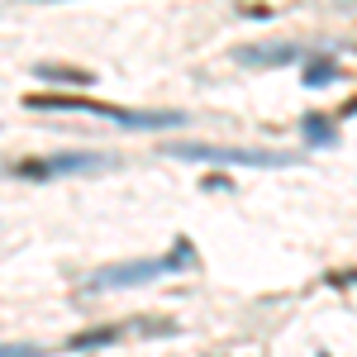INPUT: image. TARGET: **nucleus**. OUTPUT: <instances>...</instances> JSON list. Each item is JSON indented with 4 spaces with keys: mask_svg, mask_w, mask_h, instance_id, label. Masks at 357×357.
I'll return each instance as SVG.
<instances>
[{
    "mask_svg": "<svg viewBox=\"0 0 357 357\" xmlns=\"http://www.w3.org/2000/svg\"><path fill=\"white\" fill-rule=\"evenodd\" d=\"M167 158H186V162H220V167H296L301 153H267V148H220V143H176L167 148Z\"/></svg>",
    "mask_w": 357,
    "mask_h": 357,
    "instance_id": "7ed1b4c3",
    "label": "nucleus"
},
{
    "mask_svg": "<svg viewBox=\"0 0 357 357\" xmlns=\"http://www.w3.org/2000/svg\"><path fill=\"white\" fill-rule=\"evenodd\" d=\"M105 167H114V158L105 153H62L48 162H24L20 176H67V172H105Z\"/></svg>",
    "mask_w": 357,
    "mask_h": 357,
    "instance_id": "20e7f679",
    "label": "nucleus"
},
{
    "mask_svg": "<svg viewBox=\"0 0 357 357\" xmlns=\"http://www.w3.org/2000/svg\"><path fill=\"white\" fill-rule=\"evenodd\" d=\"M33 77H38V82H62V86H86L91 82V72H82V67H57V62H38Z\"/></svg>",
    "mask_w": 357,
    "mask_h": 357,
    "instance_id": "0eeeda50",
    "label": "nucleus"
},
{
    "mask_svg": "<svg viewBox=\"0 0 357 357\" xmlns=\"http://www.w3.org/2000/svg\"><path fill=\"white\" fill-rule=\"evenodd\" d=\"M319 357H329V353H319Z\"/></svg>",
    "mask_w": 357,
    "mask_h": 357,
    "instance_id": "f8f14e48",
    "label": "nucleus"
},
{
    "mask_svg": "<svg viewBox=\"0 0 357 357\" xmlns=\"http://www.w3.org/2000/svg\"><path fill=\"white\" fill-rule=\"evenodd\" d=\"M29 110H86L105 114L124 129H181L186 114L181 110H124V105H105V100H77V96H29Z\"/></svg>",
    "mask_w": 357,
    "mask_h": 357,
    "instance_id": "f03ea898",
    "label": "nucleus"
},
{
    "mask_svg": "<svg viewBox=\"0 0 357 357\" xmlns=\"http://www.w3.org/2000/svg\"><path fill=\"white\" fill-rule=\"evenodd\" d=\"M195 267V248L191 238H176L167 248L162 257H143V262H124V267H105L86 281V291H124V286H148L158 276H172V272H191Z\"/></svg>",
    "mask_w": 357,
    "mask_h": 357,
    "instance_id": "f257e3e1",
    "label": "nucleus"
},
{
    "mask_svg": "<svg viewBox=\"0 0 357 357\" xmlns=\"http://www.w3.org/2000/svg\"><path fill=\"white\" fill-rule=\"evenodd\" d=\"M48 348H38V343H0V357H43Z\"/></svg>",
    "mask_w": 357,
    "mask_h": 357,
    "instance_id": "9d476101",
    "label": "nucleus"
},
{
    "mask_svg": "<svg viewBox=\"0 0 357 357\" xmlns=\"http://www.w3.org/2000/svg\"><path fill=\"white\" fill-rule=\"evenodd\" d=\"M305 48L301 43H281V48H238L243 67H286V62H301Z\"/></svg>",
    "mask_w": 357,
    "mask_h": 357,
    "instance_id": "39448f33",
    "label": "nucleus"
},
{
    "mask_svg": "<svg viewBox=\"0 0 357 357\" xmlns=\"http://www.w3.org/2000/svg\"><path fill=\"white\" fill-rule=\"evenodd\" d=\"M329 286H357V272H333Z\"/></svg>",
    "mask_w": 357,
    "mask_h": 357,
    "instance_id": "9b49d317",
    "label": "nucleus"
},
{
    "mask_svg": "<svg viewBox=\"0 0 357 357\" xmlns=\"http://www.w3.org/2000/svg\"><path fill=\"white\" fill-rule=\"evenodd\" d=\"M119 338H124L119 324H100V329L72 333V338H67V348H72V353H86V348H105V343H119Z\"/></svg>",
    "mask_w": 357,
    "mask_h": 357,
    "instance_id": "423d86ee",
    "label": "nucleus"
},
{
    "mask_svg": "<svg viewBox=\"0 0 357 357\" xmlns=\"http://www.w3.org/2000/svg\"><path fill=\"white\" fill-rule=\"evenodd\" d=\"M305 134H310V143H333V129L324 124V114H310L305 119Z\"/></svg>",
    "mask_w": 357,
    "mask_h": 357,
    "instance_id": "1a4fd4ad",
    "label": "nucleus"
},
{
    "mask_svg": "<svg viewBox=\"0 0 357 357\" xmlns=\"http://www.w3.org/2000/svg\"><path fill=\"white\" fill-rule=\"evenodd\" d=\"M333 82V57H305V86H329Z\"/></svg>",
    "mask_w": 357,
    "mask_h": 357,
    "instance_id": "6e6552de",
    "label": "nucleus"
}]
</instances>
